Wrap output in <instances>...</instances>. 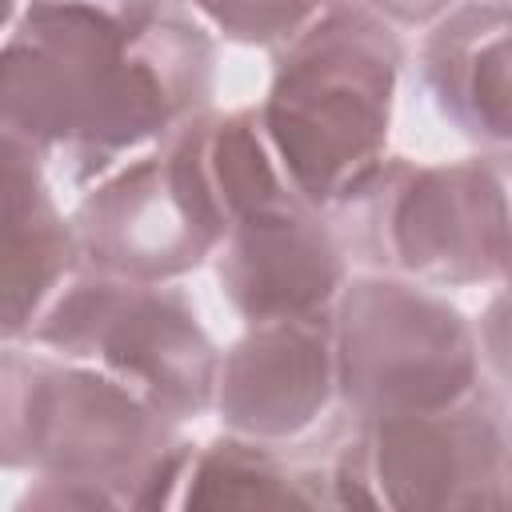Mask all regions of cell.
Wrapping results in <instances>:
<instances>
[{
    "mask_svg": "<svg viewBox=\"0 0 512 512\" xmlns=\"http://www.w3.org/2000/svg\"><path fill=\"white\" fill-rule=\"evenodd\" d=\"M420 80L460 136L512 148V4L464 0L444 12L424 36Z\"/></svg>",
    "mask_w": 512,
    "mask_h": 512,
    "instance_id": "cell-11",
    "label": "cell"
},
{
    "mask_svg": "<svg viewBox=\"0 0 512 512\" xmlns=\"http://www.w3.org/2000/svg\"><path fill=\"white\" fill-rule=\"evenodd\" d=\"M332 208L344 252L424 284H488L512 264V188L496 156L456 164L380 160Z\"/></svg>",
    "mask_w": 512,
    "mask_h": 512,
    "instance_id": "cell-4",
    "label": "cell"
},
{
    "mask_svg": "<svg viewBox=\"0 0 512 512\" xmlns=\"http://www.w3.org/2000/svg\"><path fill=\"white\" fill-rule=\"evenodd\" d=\"M400 64L396 28L356 0H332L280 44L260 124L292 188L316 208H332L384 160Z\"/></svg>",
    "mask_w": 512,
    "mask_h": 512,
    "instance_id": "cell-3",
    "label": "cell"
},
{
    "mask_svg": "<svg viewBox=\"0 0 512 512\" xmlns=\"http://www.w3.org/2000/svg\"><path fill=\"white\" fill-rule=\"evenodd\" d=\"M216 44L180 0H28L4 44L0 124L72 184L208 112Z\"/></svg>",
    "mask_w": 512,
    "mask_h": 512,
    "instance_id": "cell-1",
    "label": "cell"
},
{
    "mask_svg": "<svg viewBox=\"0 0 512 512\" xmlns=\"http://www.w3.org/2000/svg\"><path fill=\"white\" fill-rule=\"evenodd\" d=\"M44 156L4 132V340L28 336L52 296L80 272L72 220L44 180Z\"/></svg>",
    "mask_w": 512,
    "mask_h": 512,
    "instance_id": "cell-12",
    "label": "cell"
},
{
    "mask_svg": "<svg viewBox=\"0 0 512 512\" xmlns=\"http://www.w3.org/2000/svg\"><path fill=\"white\" fill-rule=\"evenodd\" d=\"M0 456L8 472L80 488L92 508H168L196 444L112 372L16 344L0 360Z\"/></svg>",
    "mask_w": 512,
    "mask_h": 512,
    "instance_id": "cell-2",
    "label": "cell"
},
{
    "mask_svg": "<svg viewBox=\"0 0 512 512\" xmlns=\"http://www.w3.org/2000/svg\"><path fill=\"white\" fill-rule=\"evenodd\" d=\"M200 116L84 192L72 212L80 268L168 284L216 256L228 236V216L204 168Z\"/></svg>",
    "mask_w": 512,
    "mask_h": 512,
    "instance_id": "cell-8",
    "label": "cell"
},
{
    "mask_svg": "<svg viewBox=\"0 0 512 512\" xmlns=\"http://www.w3.org/2000/svg\"><path fill=\"white\" fill-rule=\"evenodd\" d=\"M332 396V312L248 324V332L220 356L216 412L236 436L288 444L324 416Z\"/></svg>",
    "mask_w": 512,
    "mask_h": 512,
    "instance_id": "cell-10",
    "label": "cell"
},
{
    "mask_svg": "<svg viewBox=\"0 0 512 512\" xmlns=\"http://www.w3.org/2000/svg\"><path fill=\"white\" fill-rule=\"evenodd\" d=\"M336 396L352 420L424 416L480 388V340L444 296L400 276H356L332 308Z\"/></svg>",
    "mask_w": 512,
    "mask_h": 512,
    "instance_id": "cell-6",
    "label": "cell"
},
{
    "mask_svg": "<svg viewBox=\"0 0 512 512\" xmlns=\"http://www.w3.org/2000/svg\"><path fill=\"white\" fill-rule=\"evenodd\" d=\"M508 500H512V420H508Z\"/></svg>",
    "mask_w": 512,
    "mask_h": 512,
    "instance_id": "cell-16",
    "label": "cell"
},
{
    "mask_svg": "<svg viewBox=\"0 0 512 512\" xmlns=\"http://www.w3.org/2000/svg\"><path fill=\"white\" fill-rule=\"evenodd\" d=\"M356 4H364L388 24H436L444 12H452V0H356Z\"/></svg>",
    "mask_w": 512,
    "mask_h": 512,
    "instance_id": "cell-15",
    "label": "cell"
},
{
    "mask_svg": "<svg viewBox=\"0 0 512 512\" xmlns=\"http://www.w3.org/2000/svg\"><path fill=\"white\" fill-rule=\"evenodd\" d=\"M328 492L332 508H512L504 400L480 384L440 412L352 420V432H344L328 452Z\"/></svg>",
    "mask_w": 512,
    "mask_h": 512,
    "instance_id": "cell-5",
    "label": "cell"
},
{
    "mask_svg": "<svg viewBox=\"0 0 512 512\" xmlns=\"http://www.w3.org/2000/svg\"><path fill=\"white\" fill-rule=\"evenodd\" d=\"M180 508L204 512V508H332L328 492V456L324 460H300L280 452L272 440L252 436H220L204 448H196Z\"/></svg>",
    "mask_w": 512,
    "mask_h": 512,
    "instance_id": "cell-13",
    "label": "cell"
},
{
    "mask_svg": "<svg viewBox=\"0 0 512 512\" xmlns=\"http://www.w3.org/2000/svg\"><path fill=\"white\" fill-rule=\"evenodd\" d=\"M28 340L112 372L180 424L216 404L220 352L180 288L80 268L36 316Z\"/></svg>",
    "mask_w": 512,
    "mask_h": 512,
    "instance_id": "cell-7",
    "label": "cell"
},
{
    "mask_svg": "<svg viewBox=\"0 0 512 512\" xmlns=\"http://www.w3.org/2000/svg\"><path fill=\"white\" fill-rule=\"evenodd\" d=\"M332 0H192V8L236 44L280 48L304 32Z\"/></svg>",
    "mask_w": 512,
    "mask_h": 512,
    "instance_id": "cell-14",
    "label": "cell"
},
{
    "mask_svg": "<svg viewBox=\"0 0 512 512\" xmlns=\"http://www.w3.org/2000/svg\"><path fill=\"white\" fill-rule=\"evenodd\" d=\"M216 280L244 324L328 316L348 284V252L320 208L288 188L232 220Z\"/></svg>",
    "mask_w": 512,
    "mask_h": 512,
    "instance_id": "cell-9",
    "label": "cell"
}]
</instances>
